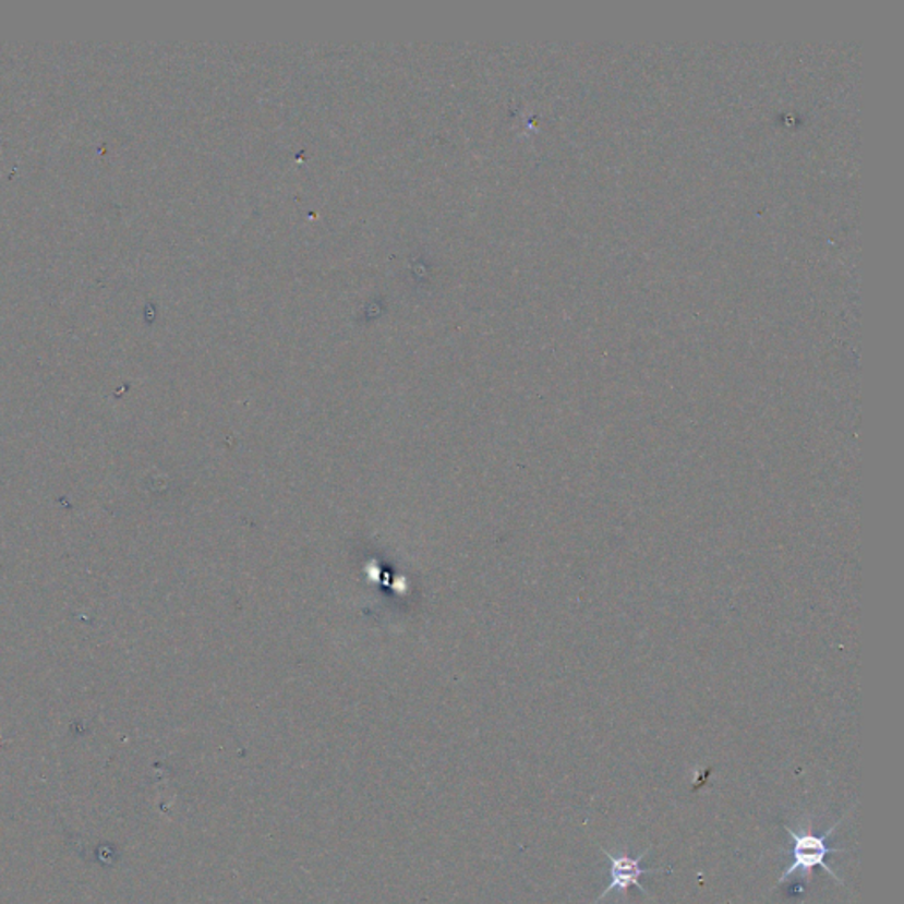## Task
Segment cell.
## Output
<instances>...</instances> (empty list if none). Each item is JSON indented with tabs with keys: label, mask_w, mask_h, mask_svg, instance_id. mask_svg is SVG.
<instances>
[{
	"label": "cell",
	"mask_w": 904,
	"mask_h": 904,
	"mask_svg": "<svg viewBox=\"0 0 904 904\" xmlns=\"http://www.w3.org/2000/svg\"><path fill=\"white\" fill-rule=\"evenodd\" d=\"M843 823V820L837 821L835 825L830 827L827 830L825 834H815L812 832V821H809V825H807V830H803V832H795V830L790 829V827H784V830L788 832L790 841L793 843V848L786 854L792 855L793 863L790 864L788 869L783 872V877L778 880V883H784V881L792 878V875L795 872L800 871L806 878L807 881L812 880V869L815 867H823L827 872H829L830 877L834 878L837 883L843 885V881L840 880V877L835 875L829 866H827L825 857L830 854H844L846 849L841 848H829L827 846V840H829L830 834L834 832L837 827Z\"/></svg>",
	"instance_id": "obj_1"
},
{
	"label": "cell",
	"mask_w": 904,
	"mask_h": 904,
	"mask_svg": "<svg viewBox=\"0 0 904 904\" xmlns=\"http://www.w3.org/2000/svg\"><path fill=\"white\" fill-rule=\"evenodd\" d=\"M601 852L606 855L607 860H610V877H612V883L604 889L603 894L599 895L598 900L594 901V904L601 903L604 897L612 894V892H620L622 895H626L627 891L631 889V887H636L638 891L643 892L644 895H649V892L644 891V887L640 883V877L643 875H654V872H664L666 869L664 867H658V869H643L640 866L641 858L644 855L649 854V849H644L643 854L638 855V857H631V855H620V857H615V855L610 854L606 848L601 846Z\"/></svg>",
	"instance_id": "obj_2"
}]
</instances>
